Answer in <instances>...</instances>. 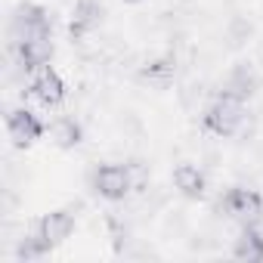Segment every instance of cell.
I'll use <instances>...</instances> for the list:
<instances>
[{"label":"cell","instance_id":"obj_1","mask_svg":"<svg viewBox=\"0 0 263 263\" xmlns=\"http://www.w3.org/2000/svg\"><path fill=\"white\" fill-rule=\"evenodd\" d=\"M248 124H251V108L238 96H229V93L214 90V96L201 108V127H204V134H211L217 140L245 137L248 134Z\"/></svg>","mask_w":263,"mask_h":263},{"label":"cell","instance_id":"obj_2","mask_svg":"<svg viewBox=\"0 0 263 263\" xmlns=\"http://www.w3.org/2000/svg\"><path fill=\"white\" fill-rule=\"evenodd\" d=\"M87 183L108 204H121L137 192V174L130 161H99L90 167Z\"/></svg>","mask_w":263,"mask_h":263},{"label":"cell","instance_id":"obj_3","mask_svg":"<svg viewBox=\"0 0 263 263\" xmlns=\"http://www.w3.org/2000/svg\"><path fill=\"white\" fill-rule=\"evenodd\" d=\"M53 53V37H7V56L19 74H34L37 68L50 65Z\"/></svg>","mask_w":263,"mask_h":263},{"label":"cell","instance_id":"obj_4","mask_svg":"<svg viewBox=\"0 0 263 263\" xmlns=\"http://www.w3.org/2000/svg\"><path fill=\"white\" fill-rule=\"evenodd\" d=\"M7 37H53V13L44 4L22 0L10 13Z\"/></svg>","mask_w":263,"mask_h":263},{"label":"cell","instance_id":"obj_5","mask_svg":"<svg viewBox=\"0 0 263 263\" xmlns=\"http://www.w3.org/2000/svg\"><path fill=\"white\" fill-rule=\"evenodd\" d=\"M217 211H223L226 220L232 223H254L263 220V195L251 186H229L217 198Z\"/></svg>","mask_w":263,"mask_h":263},{"label":"cell","instance_id":"obj_6","mask_svg":"<svg viewBox=\"0 0 263 263\" xmlns=\"http://www.w3.org/2000/svg\"><path fill=\"white\" fill-rule=\"evenodd\" d=\"M4 124H7V137L13 140L16 149H28V146H34L37 140H44V137L50 134V124H47L34 108H28V105H13V108H7Z\"/></svg>","mask_w":263,"mask_h":263},{"label":"cell","instance_id":"obj_7","mask_svg":"<svg viewBox=\"0 0 263 263\" xmlns=\"http://www.w3.org/2000/svg\"><path fill=\"white\" fill-rule=\"evenodd\" d=\"M65 96H68V87H65V81H62V74L53 68V65H44V68H37L34 74H28V81H25V99H31V102H37L41 108H59L62 102H65Z\"/></svg>","mask_w":263,"mask_h":263},{"label":"cell","instance_id":"obj_8","mask_svg":"<svg viewBox=\"0 0 263 263\" xmlns=\"http://www.w3.org/2000/svg\"><path fill=\"white\" fill-rule=\"evenodd\" d=\"M105 16L108 13L102 7V0H74L71 13H68V41L71 44H84L87 37H93L99 31Z\"/></svg>","mask_w":263,"mask_h":263},{"label":"cell","instance_id":"obj_9","mask_svg":"<svg viewBox=\"0 0 263 263\" xmlns=\"http://www.w3.org/2000/svg\"><path fill=\"white\" fill-rule=\"evenodd\" d=\"M78 211H81V204H68V208H56V211H47V214H41L37 220H34V232H41L53 248L56 245H62V241H68L71 235H74V229H78Z\"/></svg>","mask_w":263,"mask_h":263},{"label":"cell","instance_id":"obj_10","mask_svg":"<svg viewBox=\"0 0 263 263\" xmlns=\"http://www.w3.org/2000/svg\"><path fill=\"white\" fill-rule=\"evenodd\" d=\"M260 87H263V78H260L257 65H254V62H245V59L235 62V65H229L226 74H223V81L217 84L220 93L238 96V99H245V102H251V99L260 93Z\"/></svg>","mask_w":263,"mask_h":263},{"label":"cell","instance_id":"obj_11","mask_svg":"<svg viewBox=\"0 0 263 263\" xmlns=\"http://www.w3.org/2000/svg\"><path fill=\"white\" fill-rule=\"evenodd\" d=\"M177 74H180V59H177L174 50L155 53V56H149V59H143V62L137 65V78H140L143 84L155 87V90H167V87L177 81Z\"/></svg>","mask_w":263,"mask_h":263},{"label":"cell","instance_id":"obj_12","mask_svg":"<svg viewBox=\"0 0 263 263\" xmlns=\"http://www.w3.org/2000/svg\"><path fill=\"white\" fill-rule=\"evenodd\" d=\"M171 186L186 198V201H201L208 195V174L195 161H180L171 171Z\"/></svg>","mask_w":263,"mask_h":263},{"label":"cell","instance_id":"obj_13","mask_svg":"<svg viewBox=\"0 0 263 263\" xmlns=\"http://www.w3.org/2000/svg\"><path fill=\"white\" fill-rule=\"evenodd\" d=\"M229 254L235 260H245V263H263V220L241 223L238 235L232 238V251Z\"/></svg>","mask_w":263,"mask_h":263},{"label":"cell","instance_id":"obj_14","mask_svg":"<svg viewBox=\"0 0 263 263\" xmlns=\"http://www.w3.org/2000/svg\"><path fill=\"white\" fill-rule=\"evenodd\" d=\"M50 140H53L56 149L74 152V149L84 143V124H81V118H74V115H59V118L50 124Z\"/></svg>","mask_w":263,"mask_h":263},{"label":"cell","instance_id":"obj_15","mask_svg":"<svg viewBox=\"0 0 263 263\" xmlns=\"http://www.w3.org/2000/svg\"><path fill=\"white\" fill-rule=\"evenodd\" d=\"M254 22L248 19V16H241V13H235V16H229L226 19V25H223V41H226V47L229 50H241V47H248L251 41H254Z\"/></svg>","mask_w":263,"mask_h":263},{"label":"cell","instance_id":"obj_16","mask_svg":"<svg viewBox=\"0 0 263 263\" xmlns=\"http://www.w3.org/2000/svg\"><path fill=\"white\" fill-rule=\"evenodd\" d=\"M50 251H53V245H50L41 232L28 229L22 238H16V251H13V257H16V260H22V263H31V260L47 257Z\"/></svg>","mask_w":263,"mask_h":263},{"label":"cell","instance_id":"obj_17","mask_svg":"<svg viewBox=\"0 0 263 263\" xmlns=\"http://www.w3.org/2000/svg\"><path fill=\"white\" fill-rule=\"evenodd\" d=\"M124 7H143V4H149V0H121Z\"/></svg>","mask_w":263,"mask_h":263}]
</instances>
